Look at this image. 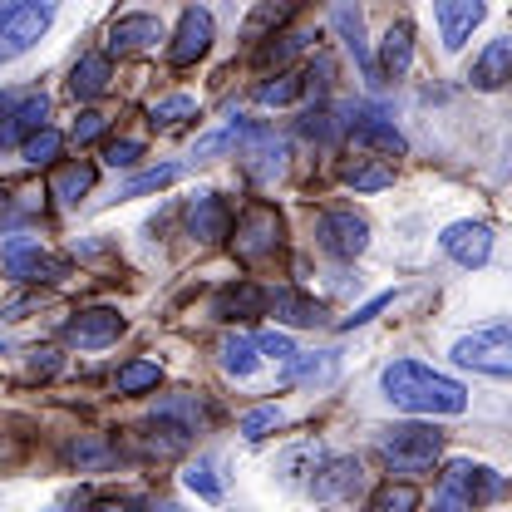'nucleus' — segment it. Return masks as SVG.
Here are the masks:
<instances>
[{
  "mask_svg": "<svg viewBox=\"0 0 512 512\" xmlns=\"http://www.w3.org/2000/svg\"><path fill=\"white\" fill-rule=\"evenodd\" d=\"M384 399L394 404V409H404V414H463L468 409V389L458 380H448L439 370H429V365H419V360H394V365H384Z\"/></svg>",
  "mask_w": 512,
  "mask_h": 512,
  "instance_id": "f257e3e1",
  "label": "nucleus"
},
{
  "mask_svg": "<svg viewBox=\"0 0 512 512\" xmlns=\"http://www.w3.org/2000/svg\"><path fill=\"white\" fill-rule=\"evenodd\" d=\"M380 453L394 473H429L444 453V434L434 424H394L384 429Z\"/></svg>",
  "mask_w": 512,
  "mask_h": 512,
  "instance_id": "f03ea898",
  "label": "nucleus"
},
{
  "mask_svg": "<svg viewBox=\"0 0 512 512\" xmlns=\"http://www.w3.org/2000/svg\"><path fill=\"white\" fill-rule=\"evenodd\" d=\"M453 365L478 370V375L512 380V325H483V330L463 335V340L453 345Z\"/></svg>",
  "mask_w": 512,
  "mask_h": 512,
  "instance_id": "7ed1b4c3",
  "label": "nucleus"
},
{
  "mask_svg": "<svg viewBox=\"0 0 512 512\" xmlns=\"http://www.w3.org/2000/svg\"><path fill=\"white\" fill-rule=\"evenodd\" d=\"M227 133L242 143V168L252 173L256 183H276V178L286 173V138H276L271 124H247V119H237Z\"/></svg>",
  "mask_w": 512,
  "mask_h": 512,
  "instance_id": "20e7f679",
  "label": "nucleus"
},
{
  "mask_svg": "<svg viewBox=\"0 0 512 512\" xmlns=\"http://www.w3.org/2000/svg\"><path fill=\"white\" fill-rule=\"evenodd\" d=\"M232 252H237V261H247V266L281 252V212H276L271 202H252V207L237 217V227H232Z\"/></svg>",
  "mask_w": 512,
  "mask_h": 512,
  "instance_id": "39448f33",
  "label": "nucleus"
},
{
  "mask_svg": "<svg viewBox=\"0 0 512 512\" xmlns=\"http://www.w3.org/2000/svg\"><path fill=\"white\" fill-rule=\"evenodd\" d=\"M55 20V5H40V0H25V5H5L0 10V64L20 60Z\"/></svg>",
  "mask_w": 512,
  "mask_h": 512,
  "instance_id": "423d86ee",
  "label": "nucleus"
},
{
  "mask_svg": "<svg viewBox=\"0 0 512 512\" xmlns=\"http://www.w3.org/2000/svg\"><path fill=\"white\" fill-rule=\"evenodd\" d=\"M444 493H453L463 508H488V503L508 498V478H503V473H493V468H483V463L458 458V463H448Z\"/></svg>",
  "mask_w": 512,
  "mask_h": 512,
  "instance_id": "0eeeda50",
  "label": "nucleus"
},
{
  "mask_svg": "<svg viewBox=\"0 0 512 512\" xmlns=\"http://www.w3.org/2000/svg\"><path fill=\"white\" fill-rule=\"evenodd\" d=\"M316 242H320V252L340 256V261H355V256L370 247V222H365V217H355L350 207L320 212L316 217Z\"/></svg>",
  "mask_w": 512,
  "mask_h": 512,
  "instance_id": "6e6552de",
  "label": "nucleus"
},
{
  "mask_svg": "<svg viewBox=\"0 0 512 512\" xmlns=\"http://www.w3.org/2000/svg\"><path fill=\"white\" fill-rule=\"evenodd\" d=\"M5 271L15 281H60V276H69V261L45 256L40 242H30V237H15V242H5Z\"/></svg>",
  "mask_w": 512,
  "mask_h": 512,
  "instance_id": "1a4fd4ad",
  "label": "nucleus"
},
{
  "mask_svg": "<svg viewBox=\"0 0 512 512\" xmlns=\"http://www.w3.org/2000/svg\"><path fill=\"white\" fill-rule=\"evenodd\" d=\"M119 330H124V316H119V311H109V306H89V311H79V316L64 320V340H74L79 350L114 345V340H119Z\"/></svg>",
  "mask_w": 512,
  "mask_h": 512,
  "instance_id": "9d476101",
  "label": "nucleus"
},
{
  "mask_svg": "<svg viewBox=\"0 0 512 512\" xmlns=\"http://www.w3.org/2000/svg\"><path fill=\"white\" fill-rule=\"evenodd\" d=\"M207 45H212V10H202V5H188L183 10V20H178V35H173V45H168V60L178 64H197L207 55Z\"/></svg>",
  "mask_w": 512,
  "mask_h": 512,
  "instance_id": "9b49d317",
  "label": "nucleus"
},
{
  "mask_svg": "<svg viewBox=\"0 0 512 512\" xmlns=\"http://www.w3.org/2000/svg\"><path fill=\"white\" fill-rule=\"evenodd\" d=\"M439 247H444L458 266H483L488 256H493V227H483V222H453L444 227V237H439Z\"/></svg>",
  "mask_w": 512,
  "mask_h": 512,
  "instance_id": "f8f14e48",
  "label": "nucleus"
},
{
  "mask_svg": "<svg viewBox=\"0 0 512 512\" xmlns=\"http://www.w3.org/2000/svg\"><path fill=\"white\" fill-rule=\"evenodd\" d=\"M488 5L483 0H439L434 5V20H439V35H444V50H463L468 35L483 25Z\"/></svg>",
  "mask_w": 512,
  "mask_h": 512,
  "instance_id": "ddd939ff",
  "label": "nucleus"
},
{
  "mask_svg": "<svg viewBox=\"0 0 512 512\" xmlns=\"http://www.w3.org/2000/svg\"><path fill=\"white\" fill-rule=\"evenodd\" d=\"M360 483H365L360 458H325L320 473L311 478V493H316V503H340V498H355Z\"/></svg>",
  "mask_w": 512,
  "mask_h": 512,
  "instance_id": "4468645a",
  "label": "nucleus"
},
{
  "mask_svg": "<svg viewBox=\"0 0 512 512\" xmlns=\"http://www.w3.org/2000/svg\"><path fill=\"white\" fill-rule=\"evenodd\" d=\"M188 232L197 242H227L232 237V207L222 192H202L188 207Z\"/></svg>",
  "mask_w": 512,
  "mask_h": 512,
  "instance_id": "2eb2a0df",
  "label": "nucleus"
},
{
  "mask_svg": "<svg viewBox=\"0 0 512 512\" xmlns=\"http://www.w3.org/2000/svg\"><path fill=\"white\" fill-rule=\"evenodd\" d=\"M158 40H163V20L158 15H119L109 25V50L104 55H138V50H148Z\"/></svg>",
  "mask_w": 512,
  "mask_h": 512,
  "instance_id": "dca6fc26",
  "label": "nucleus"
},
{
  "mask_svg": "<svg viewBox=\"0 0 512 512\" xmlns=\"http://www.w3.org/2000/svg\"><path fill=\"white\" fill-rule=\"evenodd\" d=\"M330 25L340 30L345 50H350L355 64L365 69V79H370V84H380V74H375V55H370V40H365V15H360V5H335V10H330Z\"/></svg>",
  "mask_w": 512,
  "mask_h": 512,
  "instance_id": "f3484780",
  "label": "nucleus"
},
{
  "mask_svg": "<svg viewBox=\"0 0 512 512\" xmlns=\"http://www.w3.org/2000/svg\"><path fill=\"white\" fill-rule=\"evenodd\" d=\"M409 64H414V30H409V20H394L380 40V64H375V74H380V79H404Z\"/></svg>",
  "mask_w": 512,
  "mask_h": 512,
  "instance_id": "a211bd4d",
  "label": "nucleus"
},
{
  "mask_svg": "<svg viewBox=\"0 0 512 512\" xmlns=\"http://www.w3.org/2000/svg\"><path fill=\"white\" fill-rule=\"evenodd\" d=\"M350 133H355V143H365V148H380V153H389V158L409 153L404 133L389 124L384 114H370V109H355V119H350Z\"/></svg>",
  "mask_w": 512,
  "mask_h": 512,
  "instance_id": "6ab92c4d",
  "label": "nucleus"
},
{
  "mask_svg": "<svg viewBox=\"0 0 512 512\" xmlns=\"http://www.w3.org/2000/svg\"><path fill=\"white\" fill-rule=\"evenodd\" d=\"M473 89H483V94H493V89H503L512 79V35H503V40H493L483 55H478V64H473Z\"/></svg>",
  "mask_w": 512,
  "mask_h": 512,
  "instance_id": "aec40b11",
  "label": "nucleus"
},
{
  "mask_svg": "<svg viewBox=\"0 0 512 512\" xmlns=\"http://www.w3.org/2000/svg\"><path fill=\"white\" fill-rule=\"evenodd\" d=\"M266 311V291L252 286V281H242V286H227V291H217V301H212V316L217 320H252Z\"/></svg>",
  "mask_w": 512,
  "mask_h": 512,
  "instance_id": "412c9836",
  "label": "nucleus"
},
{
  "mask_svg": "<svg viewBox=\"0 0 512 512\" xmlns=\"http://www.w3.org/2000/svg\"><path fill=\"white\" fill-rule=\"evenodd\" d=\"M45 114H50V99H45V94L20 99V109L10 114V124H0V148H10V143H20V138H35V133L45 128Z\"/></svg>",
  "mask_w": 512,
  "mask_h": 512,
  "instance_id": "4be33fe9",
  "label": "nucleus"
},
{
  "mask_svg": "<svg viewBox=\"0 0 512 512\" xmlns=\"http://www.w3.org/2000/svg\"><path fill=\"white\" fill-rule=\"evenodd\" d=\"M109 79H114V64H109L104 50H94V55H84V60L74 64L69 89H74V99H99V94L109 89Z\"/></svg>",
  "mask_w": 512,
  "mask_h": 512,
  "instance_id": "5701e85b",
  "label": "nucleus"
},
{
  "mask_svg": "<svg viewBox=\"0 0 512 512\" xmlns=\"http://www.w3.org/2000/svg\"><path fill=\"white\" fill-rule=\"evenodd\" d=\"M217 355H222V370L232 375V380H252L256 365H261V355H256V340L252 335H222V345H217Z\"/></svg>",
  "mask_w": 512,
  "mask_h": 512,
  "instance_id": "b1692460",
  "label": "nucleus"
},
{
  "mask_svg": "<svg viewBox=\"0 0 512 512\" xmlns=\"http://www.w3.org/2000/svg\"><path fill=\"white\" fill-rule=\"evenodd\" d=\"M266 311H276V320H286V325H320V320H325V306L311 301V296H301V291H276V296H266Z\"/></svg>",
  "mask_w": 512,
  "mask_h": 512,
  "instance_id": "393cba45",
  "label": "nucleus"
},
{
  "mask_svg": "<svg viewBox=\"0 0 512 512\" xmlns=\"http://www.w3.org/2000/svg\"><path fill=\"white\" fill-rule=\"evenodd\" d=\"M340 375V360L335 350H316V355H296L286 365V384H330Z\"/></svg>",
  "mask_w": 512,
  "mask_h": 512,
  "instance_id": "a878e982",
  "label": "nucleus"
},
{
  "mask_svg": "<svg viewBox=\"0 0 512 512\" xmlns=\"http://www.w3.org/2000/svg\"><path fill=\"white\" fill-rule=\"evenodd\" d=\"M340 183L355 192H384L394 183V168H389V163H375V158H350V163L340 168Z\"/></svg>",
  "mask_w": 512,
  "mask_h": 512,
  "instance_id": "bb28decb",
  "label": "nucleus"
},
{
  "mask_svg": "<svg viewBox=\"0 0 512 512\" xmlns=\"http://www.w3.org/2000/svg\"><path fill=\"white\" fill-rule=\"evenodd\" d=\"M94 178H99V168L94 163H64L60 173H55V183H50V192L60 197V202H79V197H89V188H94Z\"/></svg>",
  "mask_w": 512,
  "mask_h": 512,
  "instance_id": "cd10ccee",
  "label": "nucleus"
},
{
  "mask_svg": "<svg viewBox=\"0 0 512 512\" xmlns=\"http://www.w3.org/2000/svg\"><path fill=\"white\" fill-rule=\"evenodd\" d=\"M306 94V74H296V69H281L276 79H266V84H256V104H266V109H281V104H296Z\"/></svg>",
  "mask_w": 512,
  "mask_h": 512,
  "instance_id": "c85d7f7f",
  "label": "nucleus"
},
{
  "mask_svg": "<svg viewBox=\"0 0 512 512\" xmlns=\"http://www.w3.org/2000/svg\"><path fill=\"white\" fill-rule=\"evenodd\" d=\"M178 178H183V163H158V168L138 173L133 183H124V188H119V197L128 202V197H143V192H163L168 183H178Z\"/></svg>",
  "mask_w": 512,
  "mask_h": 512,
  "instance_id": "c756f323",
  "label": "nucleus"
},
{
  "mask_svg": "<svg viewBox=\"0 0 512 512\" xmlns=\"http://www.w3.org/2000/svg\"><path fill=\"white\" fill-rule=\"evenodd\" d=\"M60 153H64V138L55 133V128H40L35 138H25V143H20V158H25V163H35V168L55 163Z\"/></svg>",
  "mask_w": 512,
  "mask_h": 512,
  "instance_id": "7c9ffc66",
  "label": "nucleus"
},
{
  "mask_svg": "<svg viewBox=\"0 0 512 512\" xmlns=\"http://www.w3.org/2000/svg\"><path fill=\"white\" fill-rule=\"evenodd\" d=\"M64 458H69L79 473H89V468H109V463H114V448L104 444V439H79V444L64 448Z\"/></svg>",
  "mask_w": 512,
  "mask_h": 512,
  "instance_id": "2f4dec72",
  "label": "nucleus"
},
{
  "mask_svg": "<svg viewBox=\"0 0 512 512\" xmlns=\"http://www.w3.org/2000/svg\"><path fill=\"white\" fill-rule=\"evenodd\" d=\"M419 508V488L414 483H384L370 498V512H414Z\"/></svg>",
  "mask_w": 512,
  "mask_h": 512,
  "instance_id": "473e14b6",
  "label": "nucleus"
},
{
  "mask_svg": "<svg viewBox=\"0 0 512 512\" xmlns=\"http://www.w3.org/2000/svg\"><path fill=\"white\" fill-rule=\"evenodd\" d=\"M320 463H325V453H320L316 444H301V448H291V453L281 458V473H286L291 483H301V478H316Z\"/></svg>",
  "mask_w": 512,
  "mask_h": 512,
  "instance_id": "72a5a7b5",
  "label": "nucleus"
},
{
  "mask_svg": "<svg viewBox=\"0 0 512 512\" xmlns=\"http://www.w3.org/2000/svg\"><path fill=\"white\" fill-rule=\"evenodd\" d=\"M163 380V370L153 365V360H128L124 370H119V394H143V389H158Z\"/></svg>",
  "mask_w": 512,
  "mask_h": 512,
  "instance_id": "f704fd0d",
  "label": "nucleus"
},
{
  "mask_svg": "<svg viewBox=\"0 0 512 512\" xmlns=\"http://www.w3.org/2000/svg\"><path fill=\"white\" fill-rule=\"evenodd\" d=\"M286 424V414L276 409V404H261V409H252V414H242V439H252V444H261L266 434H276Z\"/></svg>",
  "mask_w": 512,
  "mask_h": 512,
  "instance_id": "c9c22d12",
  "label": "nucleus"
},
{
  "mask_svg": "<svg viewBox=\"0 0 512 512\" xmlns=\"http://www.w3.org/2000/svg\"><path fill=\"white\" fill-rule=\"evenodd\" d=\"M192 114H197V104H192L188 94H168V99H158V104L148 109L153 128H173V124H183V119H192Z\"/></svg>",
  "mask_w": 512,
  "mask_h": 512,
  "instance_id": "e433bc0d",
  "label": "nucleus"
},
{
  "mask_svg": "<svg viewBox=\"0 0 512 512\" xmlns=\"http://www.w3.org/2000/svg\"><path fill=\"white\" fill-rule=\"evenodd\" d=\"M183 483H188L202 503H217V498H222V483H217V468H212V458H197L188 473H183Z\"/></svg>",
  "mask_w": 512,
  "mask_h": 512,
  "instance_id": "4c0bfd02",
  "label": "nucleus"
},
{
  "mask_svg": "<svg viewBox=\"0 0 512 512\" xmlns=\"http://www.w3.org/2000/svg\"><path fill=\"white\" fill-rule=\"evenodd\" d=\"M256 355H266V360H276V365H291L301 350H296V340H291L286 330H266V335H256Z\"/></svg>",
  "mask_w": 512,
  "mask_h": 512,
  "instance_id": "58836bf2",
  "label": "nucleus"
},
{
  "mask_svg": "<svg viewBox=\"0 0 512 512\" xmlns=\"http://www.w3.org/2000/svg\"><path fill=\"white\" fill-rule=\"evenodd\" d=\"M311 45V35H271V45H261V64H286Z\"/></svg>",
  "mask_w": 512,
  "mask_h": 512,
  "instance_id": "ea45409f",
  "label": "nucleus"
},
{
  "mask_svg": "<svg viewBox=\"0 0 512 512\" xmlns=\"http://www.w3.org/2000/svg\"><path fill=\"white\" fill-rule=\"evenodd\" d=\"M301 133H306V138H316V143H335V138H340V124H335V114H330V109H311V114L301 119Z\"/></svg>",
  "mask_w": 512,
  "mask_h": 512,
  "instance_id": "a19ab883",
  "label": "nucleus"
},
{
  "mask_svg": "<svg viewBox=\"0 0 512 512\" xmlns=\"http://www.w3.org/2000/svg\"><path fill=\"white\" fill-rule=\"evenodd\" d=\"M286 20H291V5H261V10H252V20H247V40H256L261 30L286 25Z\"/></svg>",
  "mask_w": 512,
  "mask_h": 512,
  "instance_id": "79ce46f5",
  "label": "nucleus"
},
{
  "mask_svg": "<svg viewBox=\"0 0 512 512\" xmlns=\"http://www.w3.org/2000/svg\"><path fill=\"white\" fill-rule=\"evenodd\" d=\"M138 158H143V143H138V138H114V143L104 148V163H109V168H133Z\"/></svg>",
  "mask_w": 512,
  "mask_h": 512,
  "instance_id": "37998d69",
  "label": "nucleus"
},
{
  "mask_svg": "<svg viewBox=\"0 0 512 512\" xmlns=\"http://www.w3.org/2000/svg\"><path fill=\"white\" fill-rule=\"evenodd\" d=\"M30 375H35V380H50V375H60V350H50V345L30 350Z\"/></svg>",
  "mask_w": 512,
  "mask_h": 512,
  "instance_id": "c03bdc74",
  "label": "nucleus"
},
{
  "mask_svg": "<svg viewBox=\"0 0 512 512\" xmlns=\"http://www.w3.org/2000/svg\"><path fill=\"white\" fill-rule=\"evenodd\" d=\"M389 301H394V291H380V296H375V301H365V306H360L355 316H345V320H340V330H355V325H370V320L380 316V311H384V306H389Z\"/></svg>",
  "mask_w": 512,
  "mask_h": 512,
  "instance_id": "a18cd8bd",
  "label": "nucleus"
},
{
  "mask_svg": "<svg viewBox=\"0 0 512 512\" xmlns=\"http://www.w3.org/2000/svg\"><path fill=\"white\" fill-rule=\"evenodd\" d=\"M104 128H109L104 114H79V119H74V143H94Z\"/></svg>",
  "mask_w": 512,
  "mask_h": 512,
  "instance_id": "49530a36",
  "label": "nucleus"
},
{
  "mask_svg": "<svg viewBox=\"0 0 512 512\" xmlns=\"http://www.w3.org/2000/svg\"><path fill=\"white\" fill-rule=\"evenodd\" d=\"M232 143V133H207V138H197V148H192V158L202 163V158H212V153H222Z\"/></svg>",
  "mask_w": 512,
  "mask_h": 512,
  "instance_id": "de8ad7c7",
  "label": "nucleus"
},
{
  "mask_svg": "<svg viewBox=\"0 0 512 512\" xmlns=\"http://www.w3.org/2000/svg\"><path fill=\"white\" fill-rule=\"evenodd\" d=\"M15 109H20V99L10 89H0V114H15Z\"/></svg>",
  "mask_w": 512,
  "mask_h": 512,
  "instance_id": "09e8293b",
  "label": "nucleus"
},
{
  "mask_svg": "<svg viewBox=\"0 0 512 512\" xmlns=\"http://www.w3.org/2000/svg\"><path fill=\"white\" fill-rule=\"evenodd\" d=\"M94 512H128V508H124V503H99Z\"/></svg>",
  "mask_w": 512,
  "mask_h": 512,
  "instance_id": "8fccbe9b",
  "label": "nucleus"
}]
</instances>
